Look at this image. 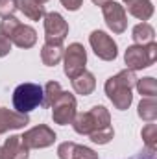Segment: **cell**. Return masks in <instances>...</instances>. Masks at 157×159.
I'll list each match as a JSON object with an SVG mask.
<instances>
[{
  "mask_svg": "<svg viewBox=\"0 0 157 159\" xmlns=\"http://www.w3.org/2000/svg\"><path fill=\"white\" fill-rule=\"evenodd\" d=\"M137 80L139 78L135 76V70H129V69H124L118 74L107 78L104 89H105L107 98L113 102V106L118 111H126L131 106V102H133L131 89L135 87Z\"/></svg>",
  "mask_w": 157,
  "mask_h": 159,
  "instance_id": "obj_1",
  "label": "cell"
},
{
  "mask_svg": "<svg viewBox=\"0 0 157 159\" xmlns=\"http://www.w3.org/2000/svg\"><path fill=\"white\" fill-rule=\"evenodd\" d=\"M105 126H111V115L104 106H94L91 111L76 113L72 120V128L79 135H91Z\"/></svg>",
  "mask_w": 157,
  "mask_h": 159,
  "instance_id": "obj_2",
  "label": "cell"
},
{
  "mask_svg": "<svg viewBox=\"0 0 157 159\" xmlns=\"http://www.w3.org/2000/svg\"><path fill=\"white\" fill-rule=\"evenodd\" d=\"M43 87L39 83H20L15 91H13V106L19 113L28 115L30 111L43 107Z\"/></svg>",
  "mask_w": 157,
  "mask_h": 159,
  "instance_id": "obj_3",
  "label": "cell"
},
{
  "mask_svg": "<svg viewBox=\"0 0 157 159\" xmlns=\"http://www.w3.org/2000/svg\"><path fill=\"white\" fill-rule=\"evenodd\" d=\"M157 57V43H148V44H131L128 46L124 54V61L129 70H142L148 69L155 63Z\"/></svg>",
  "mask_w": 157,
  "mask_h": 159,
  "instance_id": "obj_4",
  "label": "cell"
},
{
  "mask_svg": "<svg viewBox=\"0 0 157 159\" xmlns=\"http://www.w3.org/2000/svg\"><path fill=\"white\" fill-rule=\"evenodd\" d=\"M85 65H87V52H85L83 44H79V43L69 44V48H65V52H63L65 76L69 80H74L85 70Z\"/></svg>",
  "mask_w": 157,
  "mask_h": 159,
  "instance_id": "obj_5",
  "label": "cell"
},
{
  "mask_svg": "<svg viewBox=\"0 0 157 159\" xmlns=\"http://www.w3.org/2000/svg\"><path fill=\"white\" fill-rule=\"evenodd\" d=\"M50 107H52V119H54V122L59 124V126H67V124H72V120L76 117L78 104H76L74 94L63 91Z\"/></svg>",
  "mask_w": 157,
  "mask_h": 159,
  "instance_id": "obj_6",
  "label": "cell"
},
{
  "mask_svg": "<svg viewBox=\"0 0 157 159\" xmlns=\"http://www.w3.org/2000/svg\"><path fill=\"white\" fill-rule=\"evenodd\" d=\"M89 43H91V48L96 54V57H100L102 61H113V59H117V56H118L117 43L113 41L111 35H107L105 32L94 30L89 35Z\"/></svg>",
  "mask_w": 157,
  "mask_h": 159,
  "instance_id": "obj_7",
  "label": "cell"
},
{
  "mask_svg": "<svg viewBox=\"0 0 157 159\" xmlns=\"http://www.w3.org/2000/svg\"><path fill=\"white\" fill-rule=\"evenodd\" d=\"M43 19H44V39H46V43L63 44L65 37L69 35V22L63 19V15L52 11V13H46Z\"/></svg>",
  "mask_w": 157,
  "mask_h": 159,
  "instance_id": "obj_8",
  "label": "cell"
},
{
  "mask_svg": "<svg viewBox=\"0 0 157 159\" xmlns=\"http://www.w3.org/2000/svg\"><path fill=\"white\" fill-rule=\"evenodd\" d=\"M22 143L26 144L28 150L32 148H48L56 143V133L52 128H48L46 124H39L30 128L28 131H24V135H20Z\"/></svg>",
  "mask_w": 157,
  "mask_h": 159,
  "instance_id": "obj_9",
  "label": "cell"
},
{
  "mask_svg": "<svg viewBox=\"0 0 157 159\" xmlns=\"http://www.w3.org/2000/svg\"><path fill=\"white\" fill-rule=\"evenodd\" d=\"M102 13H104V20L107 24V28L113 34H124L128 28V17H126V9L124 6L117 4L115 0L107 2L102 6Z\"/></svg>",
  "mask_w": 157,
  "mask_h": 159,
  "instance_id": "obj_10",
  "label": "cell"
},
{
  "mask_svg": "<svg viewBox=\"0 0 157 159\" xmlns=\"http://www.w3.org/2000/svg\"><path fill=\"white\" fill-rule=\"evenodd\" d=\"M57 157L59 159H98V154L89 148V146H81L72 141L61 143L57 146Z\"/></svg>",
  "mask_w": 157,
  "mask_h": 159,
  "instance_id": "obj_11",
  "label": "cell"
},
{
  "mask_svg": "<svg viewBox=\"0 0 157 159\" xmlns=\"http://www.w3.org/2000/svg\"><path fill=\"white\" fill-rule=\"evenodd\" d=\"M30 150L22 143L20 135H11L0 146V159H28Z\"/></svg>",
  "mask_w": 157,
  "mask_h": 159,
  "instance_id": "obj_12",
  "label": "cell"
},
{
  "mask_svg": "<svg viewBox=\"0 0 157 159\" xmlns=\"http://www.w3.org/2000/svg\"><path fill=\"white\" fill-rule=\"evenodd\" d=\"M30 122V117L19 111H11L6 107H0V135L9 129H20Z\"/></svg>",
  "mask_w": 157,
  "mask_h": 159,
  "instance_id": "obj_13",
  "label": "cell"
},
{
  "mask_svg": "<svg viewBox=\"0 0 157 159\" xmlns=\"http://www.w3.org/2000/svg\"><path fill=\"white\" fill-rule=\"evenodd\" d=\"M9 41H11V44H15V46H19V48H32V46H35V43H37V32H35L32 26L20 22V24L13 30V34L9 35Z\"/></svg>",
  "mask_w": 157,
  "mask_h": 159,
  "instance_id": "obj_14",
  "label": "cell"
},
{
  "mask_svg": "<svg viewBox=\"0 0 157 159\" xmlns=\"http://www.w3.org/2000/svg\"><path fill=\"white\" fill-rule=\"evenodd\" d=\"M63 44H54V43H44L41 48V61L46 67H56L63 59Z\"/></svg>",
  "mask_w": 157,
  "mask_h": 159,
  "instance_id": "obj_15",
  "label": "cell"
},
{
  "mask_svg": "<svg viewBox=\"0 0 157 159\" xmlns=\"http://www.w3.org/2000/svg\"><path fill=\"white\" fill-rule=\"evenodd\" d=\"M128 13L133 15L135 19L146 22L154 15V4H152V0H131L128 4Z\"/></svg>",
  "mask_w": 157,
  "mask_h": 159,
  "instance_id": "obj_16",
  "label": "cell"
},
{
  "mask_svg": "<svg viewBox=\"0 0 157 159\" xmlns=\"http://www.w3.org/2000/svg\"><path fill=\"white\" fill-rule=\"evenodd\" d=\"M72 89L78 94H81V96H89L96 89V78H94V74L83 70L79 76H76V78L72 80Z\"/></svg>",
  "mask_w": 157,
  "mask_h": 159,
  "instance_id": "obj_17",
  "label": "cell"
},
{
  "mask_svg": "<svg viewBox=\"0 0 157 159\" xmlns=\"http://www.w3.org/2000/svg\"><path fill=\"white\" fill-rule=\"evenodd\" d=\"M17 7L24 13V17H28L30 20H41L46 11L44 6L41 4L39 0H17Z\"/></svg>",
  "mask_w": 157,
  "mask_h": 159,
  "instance_id": "obj_18",
  "label": "cell"
},
{
  "mask_svg": "<svg viewBox=\"0 0 157 159\" xmlns=\"http://www.w3.org/2000/svg\"><path fill=\"white\" fill-rule=\"evenodd\" d=\"M131 37H133L135 44H148V43H154V39H155V30L152 28V24L141 22L133 28Z\"/></svg>",
  "mask_w": 157,
  "mask_h": 159,
  "instance_id": "obj_19",
  "label": "cell"
},
{
  "mask_svg": "<svg viewBox=\"0 0 157 159\" xmlns=\"http://www.w3.org/2000/svg\"><path fill=\"white\" fill-rule=\"evenodd\" d=\"M139 117L146 122H154L157 119V102L155 96H146L139 102Z\"/></svg>",
  "mask_w": 157,
  "mask_h": 159,
  "instance_id": "obj_20",
  "label": "cell"
},
{
  "mask_svg": "<svg viewBox=\"0 0 157 159\" xmlns=\"http://www.w3.org/2000/svg\"><path fill=\"white\" fill-rule=\"evenodd\" d=\"M43 93H44L43 107H50V106L56 102V98L63 93V89H61V85H59L57 81H48V83L43 87Z\"/></svg>",
  "mask_w": 157,
  "mask_h": 159,
  "instance_id": "obj_21",
  "label": "cell"
},
{
  "mask_svg": "<svg viewBox=\"0 0 157 159\" xmlns=\"http://www.w3.org/2000/svg\"><path fill=\"white\" fill-rule=\"evenodd\" d=\"M135 87H137L139 94H142L144 98H146V96H157V80L152 78V76L137 80Z\"/></svg>",
  "mask_w": 157,
  "mask_h": 159,
  "instance_id": "obj_22",
  "label": "cell"
},
{
  "mask_svg": "<svg viewBox=\"0 0 157 159\" xmlns=\"http://www.w3.org/2000/svg\"><path fill=\"white\" fill-rule=\"evenodd\" d=\"M141 135H142V141H144V144H146V150L155 152V148H157V124H154V122L146 124V126L142 128Z\"/></svg>",
  "mask_w": 157,
  "mask_h": 159,
  "instance_id": "obj_23",
  "label": "cell"
},
{
  "mask_svg": "<svg viewBox=\"0 0 157 159\" xmlns=\"http://www.w3.org/2000/svg\"><path fill=\"white\" fill-rule=\"evenodd\" d=\"M89 137H91V141H92L94 144H107V143L113 141V137H115V129H113V126H105V128H102V129L91 133Z\"/></svg>",
  "mask_w": 157,
  "mask_h": 159,
  "instance_id": "obj_24",
  "label": "cell"
},
{
  "mask_svg": "<svg viewBox=\"0 0 157 159\" xmlns=\"http://www.w3.org/2000/svg\"><path fill=\"white\" fill-rule=\"evenodd\" d=\"M19 24H20L19 19H15V17H6V19H2V22H0V34L9 39V35L13 34V30H15Z\"/></svg>",
  "mask_w": 157,
  "mask_h": 159,
  "instance_id": "obj_25",
  "label": "cell"
},
{
  "mask_svg": "<svg viewBox=\"0 0 157 159\" xmlns=\"http://www.w3.org/2000/svg\"><path fill=\"white\" fill-rule=\"evenodd\" d=\"M17 0H0V17L6 19V17H13L15 11H17Z\"/></svg>",
  "mask_w": 157,
  "mask_h": 159,
  "instance_id": "obj_26",
  "label": "cell"
},
{
  "mask_svg": "<svg viewBox=\"0 0 157 159\" xmlns=\"http://www.w3.org/2000/svg\"><path fill=\"white\" fill-rule=\"evenodd\" d=\"M9 52H11V41L7 39V37H4V35L0 34V57L7 56Z\"/></svg>",
  "mask_w": 157,
  "mask_h": 159,
  "instance_id": "obj_27",
  "label": "cell"
},
{
  "mask_svg": "<svg viewBox=\"0 0 157 159\" xmlns=\"http://www.w3.org/2000/svg\"><path fill=\"white\" fill-rule=\"evenodd\" d=\"M63 7H67L69 11H78L79 7L83 6V0H61Z\"/></svg>",
  "mask_w": 157,
  "mask_h": 159,
  "instance_id": "obj_28",
  "label": "cell"
},
{
  "mask_svg": "<svg viewBox=\"0 0 157 159\" xmlns=\"http://www.w3.org/2000/svg\"><path fill=\"white\" fill-rule=\"evenodd\" d=\"M133 159H155V152H150V150H148L144 156L141 154V156H137V157H133Z\"/></svg>",
  "mask_w": 157,
  "mask_h": 159,
  "instance_id": "obj_29",
  "label": "cell"
},
{
  "mask_svg": "<svg viewBox=\"0 0 157 159\" xmlns=\"http://www.w3.org/2000/svg\"><path fill=\"white\" fill-rule=\"evenodd\" d=\"M107 2H111V0H92V4H94V6H100V7H102L104 4H107Z\"/></svg>",
  "mask_w": 157,
  "mask_h": 159,
  "instance_id": "obj_30",
  "label": "cell"
},
{
  "mask_svg": "<svg viewBox=\"0 0 157 159\" xmlns=\"http://www.w3.org/2000/svg\"><path fill=\"white\" fill-rule=\"evenodd\" d=\"M122 2H124V4H129V2H131V0H122Z\"/></svg>",
  "mask_w": 157,
  "mask_h": 159,
  "instance_id": "obj_31",
  "label": "cell"
},
{
  "mask_svg": "<svg viewBox=\"0 0 157 159\" xmlns=\"http://www.w3.org/2000/svg\"><path fill=\"white\" fill-rule=\"evenodd\" d=\"M39 2H41V4H44V2H48V0H39Z\"/></svg>",
  "mask_w": 157,
  "mask_h": 159,
  "instance_id": "obj_32",
  "label": "cell"
}]
</instances>
